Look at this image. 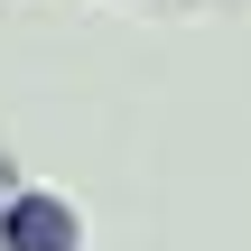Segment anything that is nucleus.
Returning <instances> with one entry per match:
<instances>
[{
	"instance_id": "obj_1",
	"label": "nucleus",
	"mask_w": 251,
	"mask_h": 251,
	"mask_svg": "<svg viewBox=\"0 0 251 251\" xmlns=\"http://www.w3.org/2000/svg\"><path fill=\"white\" fill-rule=\"evenodd\" d=\"M9 251H65L75 242V224H65V205H47V196H28L19 214H9V233H0Z\"/></svg>"
}]
</instances>
